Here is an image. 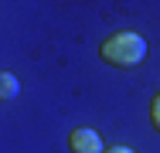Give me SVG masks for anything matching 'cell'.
<instances>
[{
	"label": "cell",
	"instance_id": "cell-5",
	"mask_svg": "<svg viewBox=\"0 0 160 153\" xmlns=\"http://www.w3.org/2000/svg\"><path fill=\"white\" fill-rule=\"evenodd\" d=\"M106 153H133L129 146H112V150H106Z\"/></svg>",
	"mask_w": 160,
	"mask_h": 153
},
{
	"label": "cell",
	"instance_id": "cell-2",
	"mask_svg": "<svg viewBox=\"0 0 160 153\" xmlns=\"http://www.w3.org/2000/svg\"><path fill=\"white\" fill-rule=\"evenodd\" d=\"M68 146L72 153H102V136H99L96 129H75L72 136H68Z\"/></svg>",
	"mask_w": 160,
	"mask_h": 153
},
{
	"label": "cell",
	"instance_id": "cell-3",
	"mask_svg": "<svg viewBox=\"0 0 160 153\" xmlns=\"http://www.w3.org/2000/svg\"><path fill=\"white\" fill-rule=\"evenodd\" d=\"M21 89V82H17V75H10V72H0V99L7 102V99H14Z\"/></svg>",
	"mask_w": 160,
	"mask_h": 153
},
{
	"label": "cell",
	"instance_id": "cell-4",
	"mask_svg": "<svg viewBox=\"0 0 160 153\" xmlns=\"http://www.w3.org/2000/svg\"><path fill=\"white\" fill-rule=\"evenodd\" d=\"M150 119H153V129L160 133V95L153 99V106H150Z\"/></svg>",
	"mask_w": 160,
	"mask_h": 153
},
{
	"label": "cell",
	"instance_id": "cell-1",
	"mask_svg": "<svg viewBox=\"0 0 160 153\" xmlns=\"http://www.w3.org/2000/svg\"><path fill=\"white\" fill-rule=\"evenodd\" d=\"M102 58L116 68H136L147 58V41L136 31H116L112 37L102 41Z\"/></svg>",
	"mask_w": 160,
	"mask_h": 153
}]
</instances>
